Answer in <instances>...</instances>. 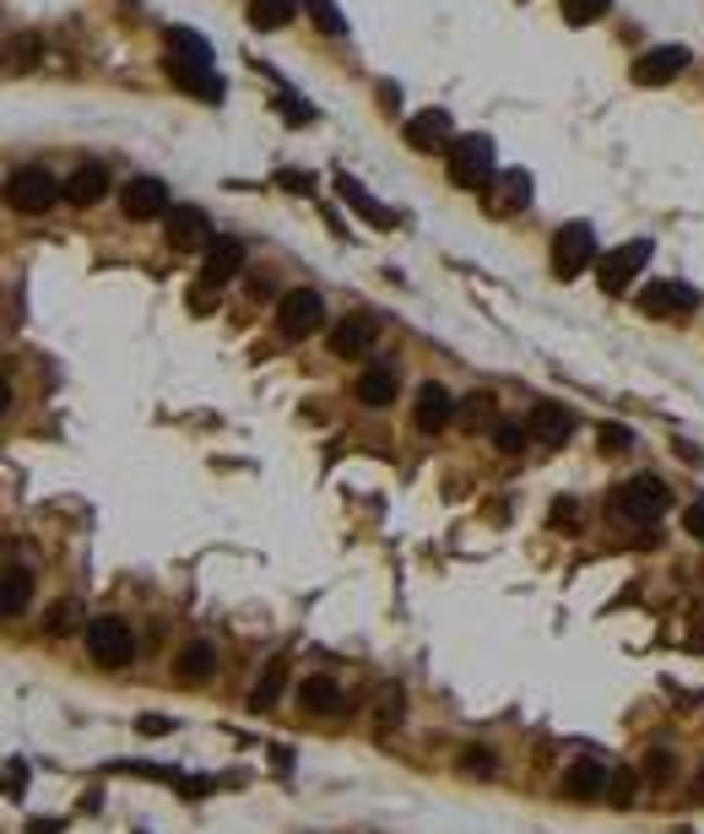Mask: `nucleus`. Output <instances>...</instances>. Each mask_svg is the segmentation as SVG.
I'll list each match as a JSON object with an SVG mask.
<instances>
[{"mask_svg":"<svg viewBox=\"0 0 704 834\" xmlns=\"http://www.w3.org/2000/svg\"><path fill=\"white\" fill-rule=\"evenodd\" d=\"M667 504H672V493H667L656 477H634V482H623V488L612 493V515L629 521V526H656V521L667 515Z\"/></svg>","mask_w":704,"mask_h":834,"instance_id":"1","label":"nucleus"},{"mask_svg":"<svg viewBox=\"0 0 704 834\" xmlns=\"http://www.w3.org/2000/svg\"><path fill=\"white\" fill-rule=\"evenodd\" d=\"M493 174H499V163H493V141L488 136H461L450 146V184L455 190H488Z\"/></svg>","mask_w":704,"mask_h":834,"instance_id":"2","label":"nucleus"},{"mask_svg":"<svg viewBox=\"0 0 704 834\" xmlns=\"http://www.w3.org/2000/svg\"><path fill=\"white\" fill-rule=\"evenodd\" d=\"M82 640H87V656H93L98 667H109V672L136 662V634H131L120 618H93Z\"/></svg>","mask_w":704,"mask_h":834,"instance_id":"3","label":"nucleus"},{"mask_svg":"<svg viewBox=\"0 0 704 834\" xmlns=\"http://www.w3.org/2000/svg\"><path fill=\"white\" fill-rule=\"evenodd\" d=\"M277 331L287 342H303V336L325 331V298L314 287H287V298L277 303Z\"/></svg>","mask_w":704,"mask_h":834,"instance_id":"4","label":"nucleus"},{"mask_svg":"<svg viewBox=\"0 0 704 834\" xmlns=\"http://www.w3.org/2000/svg\"><path fill=\"white\" fill-rule=\"evenodd\" d=\"M590 261H596V228L590 223H563L553 234V272L563 282H574L580 272H590Z\"/></svg>","mask_w":704,"mask_h":834,"instance_id":"5","label":"nucleus"},{"mask_svg":"<svg viewBox=\"0 0 704 834\" xmlns=\"http://www.w3.org/2000/svg\"><path fill=\"white\" fill-rule=\"evenodd\" d=\"M645 266H651V239H634V245H618L612 255L596 261V282H601V293H629Z\"/></svg>","mask_w":704,"mask_h":834,"instance_id":"6","label":"nucleus"},{"mask_svg":"<svg viewBox=\"0 0 704 834\" xmlns=\"http://www.w3.org/2000/svg\"><path fill=\"white\" fill-rule=\"evenodd\" d=\"M5 201H11L16 212H49V206H60V201H65V184H60L49 168H22V174L11 179Z\"/></svg>","mask_w":704,"mask_h":834,"instance_id":"7","label":"nucleus"},{"mask_svg":"<svg viewBox=\"0 0 704 834\" xmlns=\"http://www.w3.org/2000/svg\"><path fill=\"white\" fill-rule=\"evenodd\" d=\"M689 49L683 44H661V49H645L640 60H634V82L640 87H667V82H678L683 71H689Z\"/></svg>","mask_w":704,"mask_h":834,"instance_id":"8","label":"nucleus"},{"mask_svg":"<svg viewBox=\"0 0 704 834\" xmlns=\"http://www.w3.org/2000/svg\"><path fill=\"white\" fill-rule=\"evenodd\" d=\"M612 791V764L607 759H574L563 770V797L569 802H601Z\"/></svg>","mask_w":704,"mask_h":834,"instance_id":"9","label":"nucleus"},{"mask_svg":"<svg viewBox=\"0 0 704 834\" xmlns=\"http://www.w3.org/2000/svg\"><path fill=\"white\" fill-rule=\"evenodd\" d=\"M640 309H645L651 320L694 314V309H700V293H694L689 282H651V287H640Z\"/></svg>","mask_w":704,"mask_h":834,"instance_id":"10","label":"nucleus"},{"mask_svg":"<svg viewBox=\"0 0 704 834\" xmlns=\"http://www.w3.org/2000/svg\"><path fill=\"white\" fill-rule=\"evenodd\" d=\"M120 212H126L131 223H152V217H168V190H163V179H152V174L131 179V184L120 190Z\"/></svg>","mask_w":704,"mask_h":834,"instance_id":"11","label":"nucleus"},{"mask_svg":"<svg viewBox=\"0 0 704 834\" xmlns=\"http://www.w3.org/2000/svg\"><path fill=\"white\" fill-rule=\"evenodd\" d=\"M239 266H244V239H217V245H206V266H201V277H195V293H217Z\"/></svg>","mask_w":704,"mask_h":834,"instance_id":"12","label":"nucleus"},{"mask_svg":"<svg viewBox=\"0 0 704 834\" xmlns=\"http://www.w3.org/2000/svg\"><path fill=\"white\" fill-rule=\"evenodd\" d=\"M402 136H407V146H418V152H450L455 146V126H450L444 109H418Z\"/></svg>","mask_w":704,"mask_h":834,"instance_id":"13","label":"nucleus"},{"mask_svg":"<svg viewBox=\"0 0 704 834\" xmlns=\"http://www.w3.org/2000/svg\"><path fill=\"white\" fill-rule=\"evenodd\" d=\"M163 234H168V245H174V250H201V245H206V234H212V223H206V212H201V206H168Z\"/></svg>","mask_w":704,"mask_h":834,"instance_id":"14","label":"nucleus"},{"mask_svg":"<svg viewBox=\"0 0 704 834\" xmlns=\"http://www.w3.org/2000/svg\"><path fill=\"white\" fill-rule=\"evenodd\" d=\"M374 336H380L374 314H347V320L331 325V353H336V358H363V353L374 347Z\"/></svg>","mask_w":704,"mask_h":834,"instance_id":"15","label":"nucleus"},{"mask_svg":"<svg viewBox=\"0 0 704 834\" xmlns=\"http://www.w3.org/2000/svg\"><path fill=\"white\" fill-rule=\"evenodd\" d=\"M413 422H418L422 433H444V428L455 422V402H450V391H444V385H418Z\"/></svg>","mask_w":704,"mask_h":834,"instance_id":"16","label":"nucleus"},{"mask_svg":"<svg viewBox=\"0 0 704 834\" xmlns=\"http://www.w3.org/2000/svg\"><path fill=\"white\" fill-rule=\"evenodd\" d=\"M532 439L537 444H548V450H559L574 439V413L559 407V402H542V407H532Z\"/></svg>","mask_w":704,"mask_h":834,"instance_id":"17","label":"nucleus"},{"mask_svg":"<svg viewBox=\"0 0 704 834\" xmlns=\"http://www.w3.org/2000/svg\"><path fill=\"white\" fill-rule=\"evenodd\" d=\"M104 195H109V168H104V163L71 168V179H65V201H71V206H98Z\"/></svg>","mask_w":704,"mask_h":834,"instance_id":"18","label":"nucleus"},{"mask_svg":"<svg viewBox=\"0 0 704 834\" xmlns=\"http://www.w3.org/2000/svg\"><path fill=\"white\" fill-rule=\"evenodd\" d=\"M212 672H217V651H212L206 640H195V645H184V651L174 656V678H179L184 689L212 683Z\"/></svg>","mask_w":704,"mask_h":834,"instance_id":"19","label":"nucleus"},{"mask_svg":"<svg viewBox=\"0 0 704 834\" xmlns=\"http://www.w3.org/2000/svg\"><path fill=\"white\" fill-rule=\"evenodd\" d=\"M298 704H303L309 715H342V710H347V694H342L336 678H303V683H298Z\"/></svg>","mask_w":704,"mask_h":834,"instance_id":"20","label":"nucleus"},{"mask_svg":"<svg viewBox=\"0 0 704 834\" xmlns=\"http://www.w3.org/2000/svg\"><path fill=\"white\" fill-rule=\"evenodd\" d=\"M168 76H174L184 93H195V98H223V82L212 76V65H195V60H174V55H168Z\"/></svg>","mask_w":704,"mask_h":834,"instance_id":"21","label":"nucleus"},{"mask_svg":"<svg viewBox=\"0 0 704 834\" xmlns=\"http://www.w3.org/2000/svg\"><path fill=\"white\" fill-rule=\"evenodd\" d=\"M396 385H402L396 369H391V364H374V369L358 374V402H363V407H391V402H396Z\"/></svg>","mask_w":704,"mask_h":834,"instance_id":"22","label":"nucleus"},{"mask_svg":"<svg viewBox=\"0 0 704 834\" xmlns=\"http://www.w3.org/2000/svg\"><path fill=\"white\" fill-rule=\"evenodd\" d=\"M499 201H493V212H504V217H515V212H526L532 206V174L526 168H510L504 179H499V190H493Z\"/></svg>","mask_w":704,"mask_h":834,"instance_id":"23","label":"nucleus"},{"mask_svg":"<svg viewBox=\"0 0 704 834\" xmlns=\"http://www.w3.org/2000/svg\"><path fill=\"white\" fill-rule=\"evenodd\" d=\"M336 190H342V195L353 201V212H358V217H369L374 228H391V223H396V217H391V212H385V206H380V201H374V195L358 184V179H347V174H342V179H336Z\"/></svg>","mask_w":704,"mask_h":834,"instance_id":"24","label":"nucleus"},{"mask_svg":"<svg viewBox=\"0 0 704 834\" xmlns=\"http://www.w3.org/2000/svg\"><path fill=\"white\" fill-rule=\"evenodd\" d=\"M168 55L174 60H195V65H212V44L190 27H168Z\"/></svg>","mask_w":704,"mask_h":834,"instance_id":"25","label":"nucleus"},{"mask_svg":"<svg viewBox=\"0 0 704 834\" xmlns=\"http://www.w3.org/2000/svg\"><path fill=\"white\" fill-rule=\"evenodd\" d=\"M298 16V0H250V22L261 27V33H277Z\"/></svg>","mask_w":704,"mask_h":834,"instance_id":"26","label":"nucleus"},{"mask_svg":"<svg viewBox=\"0 0 704 834\" xmlns=\"http://www.w3.org/2000/svg\"><path fill=\"white\" fill-rule=\"evenodd\" d=\"M282 683H287V656H272L266 672H261V683H255V694H250V710H272L277 694H282Z\"/></svg>","mask_w":704,"mask_h":834,"instance_id":"27","label":"nucleus"},{"mask_svg":"<svg viewBox=\"0 0 704 834\" xmlns=\"http://www.w3.org/2000/svg\"><path fill=\"white\" fill-rule=\"evenodd\" d=\"M27 596H33V574H27L22 563H11V569H5V601H0V612H5V618H22Z\"/></svg>","mask_w":704,"mask_h":834,"instance_id":"28","label":"nucleus"},{"mask_svg":"<svg viewBox=\"0 0 704 834\" xmlns=\"http://www.w3.org/2000/svg\"><path fill=\"white\" fill-rule=\"evenodd\" d=\"M455 422H461L466 433H482V428H493V396H488V391L466 396V402L455 407Z\"/></svg>","mask_w":704,"mask_h":834,"instance_id":"29","label":"nucleus"},{"mask_svg":"<svg viewBox=\"0 0 704 834\" xmlns=\"http://www.w3.org/2000/svg\"><path fill=\"white\" fill-rule=\"evenodd\" d=\"M76 623H82V607H76L71 596H60V601L44 612V634H55V640H60V634H71Z\"/></svg>","mask_w":704,"mask_h":834,"instance_id":"30","label":"nucleus"},{"mask_svg":"<svg viewBox=\"0 0 704 834\" xmlns=\"http://www.w3.org/2000/svg\"><path fill=\"white\" fill-rule=\"evenodd\" d=\"M607 5H612V0H559V11H563L569 27H590L596 16H607Z\"/></svg>","mask_w":704,"mask_h":834,"instance_id":"31","label":"nucleus"},{"mask_svg":"<svg viewBox=\"0 0 704 834\" xmlns=\"http://www.w3.org/2000/svg\"><path fill=\"white\" fill-rule=\"evenodd\" d=\"M309 5V16L320 22V33H331V38H342L347 33V16H342V5L336 0H303Z\"/></svg>","mask_w":704,"mask_h":834,"instance_id":"32","label":"nucleus"},{"mask_svg":"<svg viewBox=\"0 0 704 834\" xmlns=\"http://www.w3.org/2000/svg\"><path fill=\"white\" fill-rule=\"evenodd\" d=\"M488 433H493V444H499L504 455H521V450H526V439H532V428H521V422H493Z\"/></svg>","mask_w":704,"mask_h":834,"instance_id":"33","label":"nucleus"},{"mask_svg":"<svg viewBox=\"0 0 704 834\" xmlns=\"http://www.w3.org/2000/svg\"><path fill=\"white\" fill-rule=\"evenodd\" d=\"M596 444H601L607 455H623V450H634V433H629V428H618V422H607V428L596 433Z\"/></svg>","mask_w":704,"mask_h":834,"instance_id":"34","label":"nucleus"},{"mask_svg":"<svg viewBox=\"0 0 704 834\" xmlns=\"http://www.w3.org/2000/svg\"><path fill=\"white\" fill-rule=\"evenodd\" d=\"M634 786H640L634 770H612V791H607V802H612V808H629V802H634Z\"/></svg>","mask_w":704,"mask_h":834,"instance_id":"35","label":"nucleus"},{"mask_svg":"<svg viewBox=\"0 0 704 834\" xmlns=\"http://www.w3.org/2000/svg\"><path fill=\"white\" fill-rule=\"evenodd\" d=\"M461 764H466V775H477V781H488V775H493V753H488V748H466V753H461Z\"/></svg>","mask_w":704,"mask_h":834,"instance_id":"36","label":"nucleus"},{"mask_svg":"<svg viewBox=\"0 0 704 834\" xmlns=\"http://www.w3.org/2000/svg\"><path fill=\"white\" fill-rule=\"evenodd\" d=\"M374 720H380V726H396V720H402V689H396V683L385 689V699H380V715H374Z\"/></svg>","mask_w":704,"mask_h":834,"instance_id":"37","label":"nucleus"},{"mask_svg":"<svg viewBox=\"0 0 704 834\" xmlns=\"http://www.w3.org/2000/svg\"><path fill=\"white\" fill-rule=\"evenodd\" d=\"M645 775H651V786H667V781H672V759H667V753H651V759H645Z\"/></svg>","mask_w":704,"mask_h":834,"instance_id":"38","label":"nucleus"},{"mask_svg":"<svg viewBox=\"0 0 704 834\" xmlns=\"http://www.w3.org/2000/svg\"><path fill=\"white\" fill-rule=\"evenodd\" d=\"M282 120H287V126H309V120H314V109H309V104H298V98H282Z\"/></svg>","mask_w":704,"mask_h":834,"instance_id":"39","label":"nucleus"},{"mask_svg":"<svg viewBox=\"0 0 704 834\" xmlns=\"http://www.w3.org/2000/svg\"><path fill=\"white\" fill-rule=\"evenodd\" d=\"M136 731L141 737H163V731H174V720H168V715H141Z\"/></svg>","mask_w":704,"mask_h":834,"instance_id":"40","label":"nucleus"},{"mask_svg":"<svg viewBox=\"0 0 704 834\" xmlns=\"http://www.w3.org/2000/svg\"><path fill=\"white\" fill-rule=\"evenodd\" d=\"M683 526H689V537H700L704 543V499H694V504L683 510Z\"/></svg>","mask_w":704,"mask_h":834,"instance_id":"41","label":"nucleus"},{"mask_svg":"<svg viewBox=\"0 0 704 834\" xmlns=\"http://www.w3.org/2000/svg\"><path fill=\"white\" fill-rule=\"evenodd\" d=\"M559 526H574V499H559Z\"/></svg>","mask_w":704,"mask_h":834,"instance_id":"42","label":"nucleus"},{"mask_svg":"<svg viewBox=\"0 0 704 834\" xmlns=\"http://www.w3.org/2000/svg\"><path fill=\"white\" fill-rule=\"evenodd\" d=\"M694 645H700V651H704V623H700V640H694Z\"/></svg>","mask_w":704,"mask_h":834,"instance_id":"43","label":"nucleus"}]
</instances>
